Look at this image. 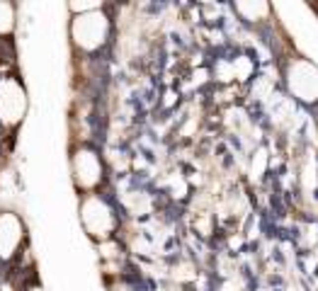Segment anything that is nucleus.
I'll list each match as a JSON object with an SVG mask.
<instances>
[{
	"label": "nucleus",
	"mask_w": 318,
	"mask_h": 291,
	"mask_svg": "<svg viewBox=\"0 0 318 291\" xmlns=\"http://www.w3.org/2000/svg\"><path fill=\"white\" fill-rule=\"evenodd\" d=\"M68 168H71V182L80 194L102 192V184L107 182V165L102 153L92 144H76L68 155Z\"/></svg>",
	"instance_id": "nucleus-3"
},
{
	"label": "nucleus",
	"mask_w": 318,
	"mask_h": 291,
	"mask_svg": "<svg viewBox=\"0 0 318 291\" xmlns=\"http://www.w3.org/2000/svg\"><path fill=\"white\" fill-rule=\"evenodd\" d=\"M27 109L29 95L22 78L15 73H2L0 75V129L17 131L27 116Z\"/></svg>",
	"instance_id": "nucleus-5"
},
{
	"label": "nucleus",
	"mask_w": 318,
	"mask_h": 291,
	"mask_svg": "<svg viewBox=\"0 0 318 291\" xmlns=\"http://www.w3.org/2000/svg\"><path fill=\"white\" fill-rule=\"evenodd\" d=\"M105 2H100V0H92V2H68L66 7H68V12L71 15H83V12H90V10H97V7H102Z\"/></svg>",
	"instance_id": "nucleus-8"
},
{
	"label": "nucleus",
	"mask_w": 318,
	"mask_h": 291,
	"mask_svg": "<svg viewBox=\"0 0 318 291\" xmlns=\"http://www.w3.org/2000/svg\"><path fill=\"white\" fill-rule=\"evenodd\" d=\"M107 289L110 291H139L131 282H129V279H124V277H115V279H110Z\"/></svg>",
	"instance_id": "nucleus-9"
},
{
	"label": "nucleus",
	"mask_w": 318,
	"mask_h": 291,
	"mask_svg": "<svg viewBox=\"0 0 318 291\" xmlns=\"http://www.w3.org/2000/svg\"><path fill=\"white\" fill-rule=\"evenodd\" d=\"M25 291H46V289H44L39 282H32V284H27V287H25Z\"/></svg>",
	"instance_id": "nucleus-10"
},
{
	"label": "nucleus",
	"mask_w": 318,
	"mask_h": 291,
	"mask_svg": "<svg viewBox=\"0 0 318 291\" xmlns=\"http://www.w3.org/2000/svg\"><path fill=\"white\" fill-rule=\"evenodd\" d=\"M112 32L115 25L107 12V5L83 15H71V22H68V39H71L73 54L78 56H97L100 51H105L112 39Z\"/></svg>",
	"instance_id": "nucleus-1"
},
{
	"label": "nucleus",
	"mask_w": 318,
	"mask_h": 291,
	"mask_svg": "<svg viewBox=\"0 0 318 291\" xmlns=\"http://www.w3.org/2000/svg\"><path fill=\"white\" fill-rule=\"evenodd\" d=\"M27 245V223L15 209H0V262H12Z\"/></svg>",
	"instance_id": "nucleus-6"
},
{
	"label": "nucleus",
	"mask_w": 318,
	"mask_h": 291,
	"mask_svg": "<svg viewBox=\"0 0 318 291\" xmlns=\"http://www.w3.org/2000/svg\"><path fill=\"white\" fill-rule=\"evenodd\" d=\"M282 80L294 100L304 102L306 107L318 105V66L311 58L301 56L299 51L282 54L279 61Z\"/></svg>",
	"instance_id": "nucleus-4"
},
{
	"label": "nucleus",
	"mask_w": 318,
	"mask_h": 291,
	"mask_svg": "<svg viewBox=\"0 0 318 291\" xmlns=\"http://www.w3.org/2000/svg\"><path fill=\"white\" fill-rule=\"evenodd\" d=\"M17 29V5L10 0H0V39L10 41Z\"/></svg>",
	"instance_id": "nucleus-7"
},
{
	"label": "nucleus",
	"mask_w": 318,
	"mask_h": 291,
	"mask_svg": "<svg viewBox=\"0 0 318 291\" xmlns=\"http://www.w3.org/2000/svg\"><path fill=\"white\" fill-rule=\"evenodd\" d=\"M78 218H80L83 233L92 243H97V245H105V243L115 240L117 231L121 226V218H119V211H117L115 202L107 194H102V192L80 194Z\"/></svg>",
	"instance_id": "nucleus-2"
}]
</instances>
